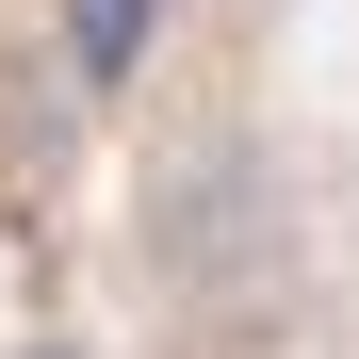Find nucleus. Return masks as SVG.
<instances>
[{
    "mask_svg": "<svg viewBox=\"0 0 359 359\" xmlns=\"http://www.w3.org/2000/svg\"><path fill=\"white\" fill-rule=\"evenodd\" d=\"M163 278H180V294H278V278H294L278 180H262L245 147H180V163H163Z\"/></svg>",
    "mask_w": 359,
    "mask_h": 359,
    "instance_id": "f257e3e1",
    "label": "nucleus"
},
{
    "mask_svg": "<svg viewBox=\"0 0 359 359\" xmlns=\"http://www.w3.org/2000/svg\"><path fill=\"white\" fill-rule=\"evenodd\" d=\"M147 17H163V0H66V66L82 82H131L147 66Z\"/></svg>",
    "mask_w": 359,
    "mask_h": 359,
    "instance_id": "f03ea898",
    "label": "nucleus"
},
{
    "mask_svg": "<svg viewBox=\"0 0 359 359\" xmlns=\"http://www.w3.org/2000/svg\"><path fill=\"white\" fill-rule=\"evenodd\" d=\"M33 359H66V343H33Z\"/></svg>",
    "mask_w": 359,
    "mask_h": 359,
    "instance_id": "7ed1b4c3",
    "label": "nucleus"
}]
</instances>
